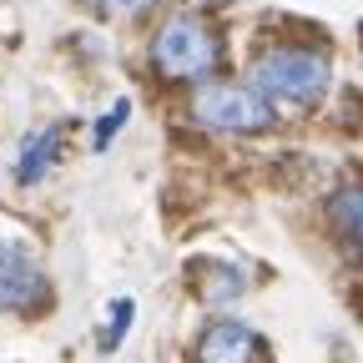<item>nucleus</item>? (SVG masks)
Returning a JSON list of instances; mask_svg holds the SVG:
<instances>
[{
  "label": "nucleus",
  "mask_w": 363,
  "mask_h": 363,
  "mask_svg": "<svg viewBox=\"0 0 363 363\" xmlns=\"http://www.w3.org/2000/svg\"><path fill=\"white\" fill-rule=\"evenodd\" d=\"M126 328H131V298H116V303L106 308V328H101V353H111V348H121V338H126Z\"/></svg>",
  "instance_id": "obj_9"
},
{
  "label": "nucleus",
  "mask_w": 363,
  "mask_h": 363,
  "mask_svg": "<svg viewBox=\"0 0 363 363\" xmlns=\"http://www.w3.org/2000/svg\"><path fill=\"white\" fill-rule=\"evenodd\" d=\"M101 16H131V11H142V6H152V0H91Z\"/></svg>",
  "instance_id": "obj_11"
},
{
  "label": "nucleus",
  "mask_w": 363,
  "mask_h": 363,
  "mask_svg": "<svg viewBox=\"0 0 363 363\" xmlns=\"http://www.w3.org/2000/svg\"><path fill=\"white\" fill-rule=\"evenodd\" d=\"M197 288H202V303L222 308V303H233L247 293V278L238 267H212V272H197Z\"/></svg>",
  "instance_id": "obj_8"
},
{
  "label": "nucleus",
  "mask_w": 363,
  "mask_h": 363,
  "mask_svg": "<svg viewBox=\"0 0 363 363\" xmlns=\"http://www.w3.org/2000/svg\"><path fill=\"white\" fill-rule=\"evenodd\" d=\"M192 116L207 131H233V136H252V131L272 126V106L257 96L252 86H233V81L202 86L197 101H192Z\"/></svg>",
  "instance_id": "obj_3"
},
{
  "label": "nucleus",
  "mask_w": 363,
  "mask_h": 363,
  "mask_svg": "<svg viewBox=\"0 0 363 363\" xmlns=\"http://www.w3.org/2000/svg\"><path fill=\"white\" fill-rule=\"evenodd\" d=\"M252 91L267 106H313L323 101V91L333 81V66L313 45H272L252 61Z\"/></svg>",
  "instance_id": "obj_1"
},
{
  "label": "nucleus",
  "mask_w": 363,
  "mask_h": 363,
  "mask_svg": "<svg viewBox=\"0 0 363 363\" xmlns=\"http://www.w3.org/2000/svg\"><path fill=\"white\" fill-rule=\"evenodd\" d=\"M152 66L167 81H207L212 86V71L222 66V40L202 16L182 11V16L162 21V30L152 35Z\"/></svg>",
  "instance_id": "obj_2"
},
{
  "label": "nucleus",
  "mask_w": 363,
  "mask_h": 363,
  "mask_svg": "<svg viewBox=\"0 0 363 363\" xmlns=\"http://www.w3.org/2000/svg\"><path fill=\"white\" fill-rule=\"evenodd\" d=\"M328 233L348 262H363V187H338L328 197Z\"/></svg>",
  "instance_id": "obj_6"
},
{
  "label": "nucleus",
  "mask_w": 363,
  "mask_h": 363,
  "mask_svg": "<svg viewBox=\"0 0 363 363\" xmlns=\"http://www.w3.org/2000/svg\"><path fill=\"white\" fill-rule=\"evenodd\" d=\"M45 303H51V278H45L40 257L16 238H0V313L26 318Z\"/></svg>",
  "instance_id": "obj_4"
},
{
  "label": "nucleus",
  "mask_w": 363,
  "mask_h": 363,
  "mask_svg": "<svg viewBox=\"0 0 363 363\" xmlns=\"http://www.w3.org/2000/svg\"><path fill=\"white\" fill-rule=\"evenodd\" d=\"M126 111H131V101L121 96V101H116V106H111V111L96 121V131H91V152H106V142H111V136L126 126Z\"/></svg>",
  "instance_id": "obj_10"
},
{
  "label": "nucleus",
  "mask_w": 363,
  "mask_h": 363,
  "mask_svg": "<svg viewBox=\"0 0 363 363\" xmlns=\"http://www.w3.org/2000/svg\"><path fill=\"white\" fill-rule=\"evenodd\" d=\"M61 136H66V126L56 121V126H35L26 142H21V152H16V182H21V187H35V182L56 167Z\"/></svg>",
  "instance_id": "obj_7"
},
{
  "label": "nucleus",
  "mask_w": 363,
  "mask_h": 363,
  "mask_svg": "<svg viewBox=\"0 0 363 363\" xmlns=\"http://www.w3.org/2000/svg\"><path fill=\"white\" fill-rule=\"evenodd\" d=\"M262 338L242 318H212L197 338V363H262Z\"/></svg>",
  "instance_id": "obj_5"
}]
</instances>
